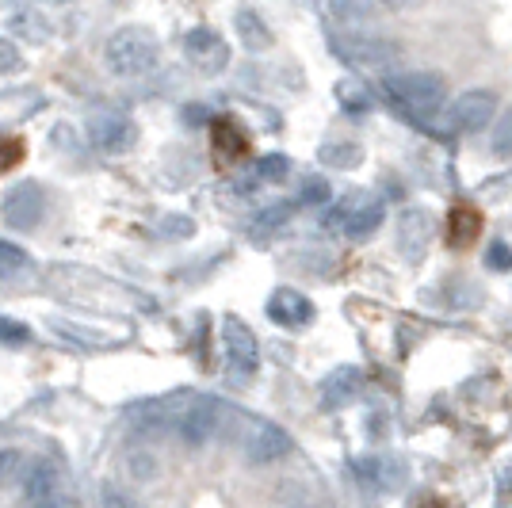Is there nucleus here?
I'll use <instances>...</instances> for the list:
<instances>
[{"mask_svg":"<svg viewBox=\"0 0 512 508\" xmlns=\"http://www.w3.org/2000/svg\"><path fill=\"white\" fill-rule=\"evenodd\" d=\"M134 417L146 428H165L176 440L199 447L222 428L226 405L207 398V394H199V390H176L169 398H157V402L134 409Z\"/></svg>","mask_w":512,"mask_h":508,"instance_id":"nucleus-1","label":"nucleus"},{"mask_svg":"<svg viewBox=\"0 0 512 508\" xmlns=\"http://www.w3.org/2000/svg\"><path fill=\"white\" fill-rule=\"evenodd\" d=\"M107 69L115 77H146L161 62V46L146 27H119L104 46Z\"/></svg>","mask_w":512,"mask_h":508,"instance_id":"nucleus-2","label":"nucleus"},{"mask_svg":"<svg viewBox=\"0 0 512 508\" xmlns=\"http://www.w3.org/2000/svg\"><path fill=\"white\" fill-rule=\"evenodd\" d=\"M386 96L406 111L409 119H432L444 100H448V85L440 73H398V77H386L383 81Z\"/></svg>","mask_w":512,"mask_h":508,"instance_id":"nucleus-3","label":"nucleus"},{"mask_svg":"<svg viewBox=\"0 0 512 508\" xmlns=\"http://www.w3.org/2000/svg\"><path fill=\"white\" fill-rule=\"evenodd\" d=\"M329 50L348 65H363V69H379V65L398 62V43L379 39V35H363V31H341L329 39Z\"/></svg>","mask_w":512,"mask_h":508,"instance_id":"nucleus-4","label":"nucleus"},{"mask_svg":"<svg viewBox=\"0 0 512 508\" xmlns=\"http://www.w3.org/2000/svg\"><path fill=\"white\" fill-rule=\"evenodd\" d=\"M46 214V188L39 180H23L16 188L4 191V203H0V218L4 226L12 230H35Z\"/></svg>","mask_w":512,"mask_h":508,"instance_id":"nucleus-5","label":"nucleus"},{"mask_svg":"<svg viewBox=\"0 0 512 508\" xmlns=\"http://www.w3.org/2000/svg\"><path fill=\"white\" fill-rule=\"evenodd\" d=\"M241 447H245V459L256 466L276 463V459H287L295 451V440L287 428H279L272 421H249L245 436H241Z\"/></svg>","mask_w":512,"mask_h":508,"instance_id":"nucleus-6","label":"nucleus"},{"mask_svg":"<svg viewBox=\"0 0 512 508\" xmlns=\"http://www.w3.org/2000/svg\"><path fill=\"white\" fill-rule=\"evenodd\" d=\"M493 115H497V92H490V88H470V92H463L448 107V127L459 130V134H478V130L490 127Z\"/></svg>","mask_w":512,"mask_h":508,"instance_id":"nucleus-7","label":"nucleus"},{"mask_svg":"<svg viewBox=\"0 0 512 508\" xmlns=\"http://www.w3.org/2000/svg\"><path fill=\"white\" fill-rule=\"evenodd\" d=\"M222 344H226V356H230V367H234L237 379L256 375V367H260V340H256V333L245 321L234 318V314L222 321Z\"/></svg>","mask_w":512,"mask_h":508,"instance_id":"nucleus-8","label":"nucleus"},{"mask_svg":"<svg viewBox=\"0 0 512 508\" xmlns=\"http://www.w3.org/2000/svg\"><path fill=\"white\" fill-rule=\"evenodd\" d=\"M329 222H333V226H341L344 237L363 241V237H371V233L383 226V203H379V199H363V195L344 199L341 207L333 211Z\"/></svg>","mask_w":512,"mask_h":508,"instance_id":"nucleus-9","label":"nucleus"},{"mask_svg":"<svg viewBox=\"0 0 512 508\" xmlns=\"http://www.w3.org/2000/svg\"><path fill=\"white\" fill-rule=\"evenodd\" d=\"M23 497L27 508H46V505H62V474L50 459H35L27 466V478H23Z\"/></svg>","mask_w":512,"mask_h":508,"instance_id":"nucleus-10","label":"nucleus"},{"mask_svg":"<svg viewBox=\"0 0 512 508\" xmlns=\"http://www.w3.org/2000/svg\"><path fill=\"white\" fill-rule=\"evenodd\" d=\"M88 142L100 153H123L138 142V127L130 123L127 115H96L88 123Z\"/></svg>","mask_w":512,"mask_h":508,"instance_id":"nucleus-11","label":"nucleus"},{"mask_svg":"<svg viewBox=\"0 0 512 508\" xmlns=\"http://www.w3.org/2000/svg\"><path fill=\"white\" fill-rule=\"evenodd\" d=\"M428 237H432V222L425 211H406L398 214V253L409 264H421L428 253Z\"/></svg>","mask_w":512,"mask_h":508,"instance_id":"nucleus-12","label":"nucleus"},{"mask_svg":"<svg viewBox=\"0 0 512 508\" xmlns=\"http://www.w3.org/2000/svg\"><path fill=\"white\" fill-rule=\"evenodd\" d=\"M211 149L218 153V161L234 165V161H245L249 157V134L237 127L234 119H211Z\"/></svg>","mask_w":512,"mask_h":508,"instance_id":"nucleus-13","label":"nucleus"},{"mask_svg":"<svg viewBox=\"0 0 512 508\" xmlns=\"http://www.w3.org/2000/svg\"><path fill=\"white\" fill-rule=\"evenodd\" d=\"M268 318L276 321V325H291V329H299L306 321L314 318V306H310V298H302L299 291H276V295L268 298Z\"/></svg>","mask_w":512,"mask_h":508,"instance_id":"nucleus-14","label":"nucleus"},{"mask_svg":"<svg viewBox=\"0 0 512 508\" xmlns=\"http://www.w3.org/2000/svg\"><path fill=\"white\" fill-rule=\"evenodd\" d=\"M184 46H188V54H192L207 73H218V69L226 65V46H222V39L214 35L211 27H195V31H188Z\"/></svg>","mask_w":512,"mask_h":508,"instance_id":"nucleus-15","label":"nucleus"},{"mask_svg":"<svg viewBox=\"0 0 512 508\" xmlns=\"http://www.w3.org/2000/svg\"><path fill=\"white\" fill-rule=\"evenodd\" d=\"M482 233V214L474 211L470 203H455L448 214V241L451 249H467L470 241H478Z\"/></svg>","mask_w":512,"mask_h":508,"instance_id":"nucleus-16","label":"nucleus"},{"mask_svg":"<svg viewBox=\"0 0 512 508\" xmlns=\"http://www.w3.org/2000/svg\"><path fill=\"white\" fill-rule=\"evenodd\" d=\"M360 367H337L329 379L321 382V398H325V405L333 409V405H344L356 398V390H360Z\"/></svg>","mask_w":512,"mask_h":508,"instance_id":"nucleus-17","label":"nucleus"},{"mask_svg":"<svg viewBox=\"0 0 512 508\" xmlns=\"http://www.w3.org/2000/svg\"><path fill=\"white\" fill-rule=\"evenodd\" d=\"M234 23H237L241 43L249 46V50H268V46H272V31H268V23L260 20L253 8H241L234 16Z\"/></svg>","mask_w":512,"mask_h":508,"instance_id":"nucleus-18","label":"nucleus"},{"mask_svg":"<svg viewBox=\"0 0 512 508\" xmlns=\"http://www.w3.org/2000/svg\"><path fill=\"white\" fill-rule=\"evenodd\" d=\"M363 474L383 489V493H390V489H398L402 482H406V466L398 463V459H367Z\"/></svg>","mask_w":512,"mask_h":508,"instance_id":"nucleus-19","label":"nucleus"},{"mask_svg":"<svg viewBox=\"0 0 512 508\" xmlns=\"http://www.w3.org/2000/svg\"><path fill=\"white\" fill-rule=\"evenodd\" d=\"M321 161L333 165V169H356L363 161V149L356 142H337V146L321 149Z\"/></svg>","mask_w":512,"mask_h":508,"instance_id":"nucleus-20","label":"nucleus"},{"mask_svg":"<svg viewBox=\"0 0 512 508\" xmlns=\"http://www.w3.org/2000/svg\"><path fill=\"white\" fill-rule=\"evenodd\" d=\"M490 146L497 157H512V107L493 123V134H490Z\"/></svg>","mask_w":512,"mask_h":508,"instance_id":"nucleus-21","label":"nucleus"},{"mask_svg":"<svg viewBox=\"0 0 512 508\" xmlns=\"http://www.w3.org/2000/svg\"><path fill=\"white\" fill-rule=\"evenodd\" d=\"M20 268H27V253L12 241H0V276H12Z\"/></svg>","mask_w":512,"mask_h":508,"instance_id":"nucleus-22","label":"nucleus"},{"mask_svg":"<svg viewBox=\"0 0 512 508\" xmlns=\"http://www.w3.org/2000/svg\"><path fill=\"white\" fill-rule=\"evenodd\" d=\"M291 169V161L283 157V153H268V157H260V165H256V176H264V180H283Z\"/></svg>","mask_w":512,"mask_h":508,"instance_id":"nucleus-23","label":"nucleus"},{"mask_svg":"<svg viewBox=\"0 0 512 508\" xmlns=\"http://www.w3.org/2000/svg\"><path fill=\"white\" fill-rule=\"evenodd\" d=\"M20 463H23V455L16 447H0V486H8V482L16 478Z\"/></svg>","mask_w":512,"mask_h":508,"instance_id":"nucleus-24","label":"nucleus"},{"mask_svg":"<svg viewBox=\"0 0 512 508\" xmlns=\"http://www.w3.org/2000/svg\"><path fill=\"white\" fill-rule=\"evenodd\" d=\"M337 96H341V104L348 107V111H367V107H371V96H367L360 85H341Z\"/></svg>","mask_w":512,"mask_h":508,"instance_id":"nucleus-25","label":"nucleus"},{"mask_svg":"<svg viewBox=\"0 0 512 508\" xmlns=\"http://www.w3.org/2000/svg\"><path fill=\"white\" fill-rule=\"evenodd\" d=\"M0 340H4V344H27V340H31V329L12 318H0Z\"/></svg>","mask_w":512,"mask_h":508,"instance_id":"nucleus-26","label":"nucleus"},{"mask_svg":"<svg viewBox=\"0 0 512 508\" xmlns=\"http://www.w3.org/2000/svg\"><path fill=\"white\" fill-rule=\"evenodd\" d=\"M104 508H146L138 497H130L127 489L119 486H104Z\"/></svg>","mask_w":512,"mask_h":508,"instance_id":"nucleus-27","label":"nucleus"},{"mask_svg":"<svg viewBox=\"0 0 512 508\" xmlns=\"http://www.w3.org/2000/svg\"><path fill=\"white\" fill-rule=\"evenodd\" d=\"M16 69H23L20 50H16L12 39H0V73H16Z\"/></svg>","mask_w":512,"mask_h":508,"instance_id":"nucleus-28","label":"nucleus"},{"mask_svg":"<svg viewBox=\"0 0 512 508\" xmlns=\"http://www.w3.org/2000/svg\"><path fill=\"white\" fill-rule=\"evenodd\" d=\"M329 16H333V20L352 23V20H367V16H371V8H363V4H333V8H329Z\"/></svg>","mask_w":512,"mask_h":508,"instance_id":"nucleus-29","label":"nucleus"},{"mask_svg":"<svg viewBox=\"0 0 512 508\" xmlns=\"http://www.w3.org/2000/svg\"><path fill=\"white\" fill-rule=\"evenodd\" d=\"M20 157H23V142H16V138H0V172L12 169Z\"/></svg>","mask_w":512,"mask_h":508,"instance_id":"nucleus-30","label":"nucleus"},{"mask_svg":"<svg viewBox=\"0 0 512 508\" xmlns=\"http://www.w3.org/2000/svg\"><path fill=\"white\" fill-rule=\"evenodd\" d=\"M325 199H329V184L321 176H310L302 188V203H325Z\"/></svg>","mask_w":512,"mask_h":508,"instance_id":"nucleus-31","label":"nucleus"},{"mask_svg":"<svg viewBox=\"0 0 512 508\" xmlns=\"http://www.w3.org/2000/svg\"><path fill=\"white\" fill-rule=\"evenodd\" d=\"M486 264H490V268H501V272H505V268H512V249H509V245H501V241H497V245H490Z\"/></svg>","mask_w":512,"mask_h":508,"instance_id":"nucleus-32","label":"nucleus"},{"mask_svg":"<svg viewBox=\"0 0 512 508\" xmlns=\"http://www.w3.org/2000/svg\"><path fill=\"white\" fill-rule=\"evenodd\" d=\"M130 466H134V474H138V478H150V474H157V463H153L146 451H134V455H130Z\"/></svg>","mask_w":512,"mask_h":508,"instance_id":"nucleus-33","label":"nucleus"},{"mask_svg":"<svg viewBox=\"0 0 512 508\" xmlns=\"http://www.w3.org/2000/svg\"><path fill=\"white\" fill-rule=\"evenodd\" d=\"M417 508H451V505H444V501H421Z\"/></svg>","mask_w":512,"mask_h":508,"instance_id":"nucleus-34","label":"nucleus"}]
</instances>
